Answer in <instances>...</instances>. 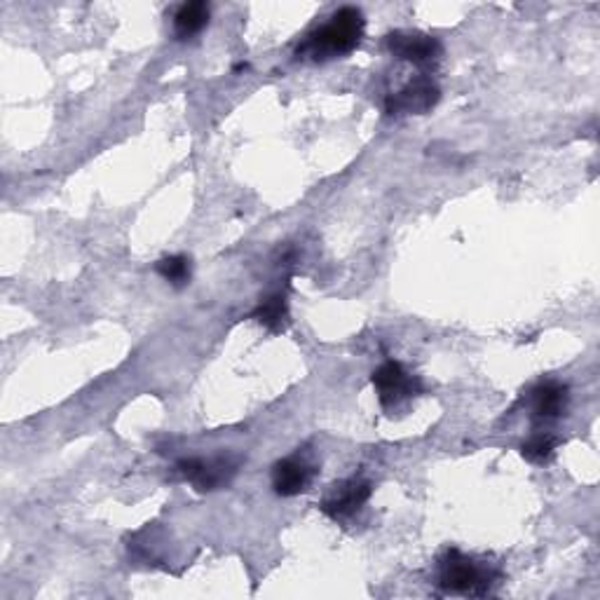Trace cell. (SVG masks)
<instances>
[{
    "instance_id": "obj_1",
    "label": "cell",
    "mask_w": 600,
    "mask_h": 600,
    "mask_svg": "<svg viewBox=\"0 0 600 600\" xmlns=\"http://www.w3.org/2000/svg\"><path fill=\"white\" fill-rule=\"evenodd\" d=\"M364 14L357 8H340L330 14L326 24L317 27L305 35L296 50L298 59L307 61H330L355 52L364 40Z\"/></svg>"
},
{
    "instance_id": "obj_2",
    "label": "cell",
    "mask_w": 600,
    "mask_h": 600,
    "mask_svg": "<svg viewBox=\"0 0 600 600\" xmlns=\"http://www.w3.org/2000/svg\"><path fill=\"white\" fill-rule=\"evenodd\" d=\"M498 579L488 563L474 561L471 556H465L458 549H448L439 558V587L446 593L460 596H486Z\"/></svg>"
},
{
    "instance_id": "obj_3",
    "label": "cell",
    "mask_w": 600,
    "mask_h": 600,
    "mask_svg": "<svg viewBox=\"0 0 600 600\" xmlns=\"http://www.w3.org/2000/svg\"><path fill=\"white\" fill-rule=\"evenodd\" d=\"M240 462L233 455H212V458H183L176 462V471L183 481H189L197 492H214L231 486Z\"/></svg>"
},
{
    "instance_id": "obj_4",
    "label": "cell",
    "mask_w": 600,
    "mask_h": 600,
    "mask_svg": "<svg viewBox=\"0 0 600 600\" xmlns=\"http://www.w3.org/2000/svg\"><path fill=\"white\" fill-rule=\"evenodd\" d=\"M370 383H374V389H376L380 406L385 410L397 408L404 401L423 395L420 378L408 374V370L399 362H391V359L374 370Z\"/></svg>"
},
{
    "instance_id": "obj_5",
    "label": "cell",
    "mask_w": 600,
    "mask_h": 600,
    "mask_svg": "<svg viewBox=\"0 0 600 600\" xmlns=\"http://www.w3.org/2000/svg\"><path fill=\"white\" fill-rule=\"evenodd\" d=\"M441 99V90L437 80L423 73L410 78L406 85L397 92H391L385 99V111L389 115H423L437 106Z\"/></svg>"
},
{
    "instance_id": "obj_6",
    "label": "cell",
    "mask_w": 600,
    "mask_h": 600,
    "mask_svg": "<svg viewBox=\"0 0 600 600\" xmlns=\"http://www.w3.org/2000/svg\"><path fill=\"white\" fill-rule=\"evenodd\" d=\"M387 50L401 61H410L416 67H431L437 64L444 54L441 43L434 35L420 31H395L385 40Z\"/></svg>"
},
{
    "instance_id": "obj_7",
    "label": "cell",
    "mask_w": 600,
    "mask_h": 600,
    "mask_svg": "<svg viewBox=\"0 0 600 600\" xmlns=\"http://www.w3.org/2000/svg\"><path fill=\"white\" fill-rule=\"evenodd\" d=\"M374 495V486L364 476H352L347 481H340L334 486L319 509L334 521H345L352 513H357Z\"/></svg>"
},
{
    "instance_id": "obj_8",
    "label": "cell",
    "mask_w": 600,
    "mask_h": 600,
    "mask_svg": "<svg viewBox=\"0 0 600 600\" xmlns=\"http://www.w3.org/2000/svg\"><path fill=\"white\" fill-rule=\"evenodd\" d=\"M315 476L317 467L313 462H307L301 455H292L273 467V490L279 498H296L313 486Z\"/></svg>"
},
{
    "instance_id": "obj_9",
    "label": "cell",
    "mask_w": 600,
    "mask_h": 600,
    "mask_svg": "<svg viewBox=\"0 0 600 600\" xmlns=\"http://www.w3.org/2000/svg\"><path fill=\"white\" fill-rule=\"evenodd\" d=\"M570 401V389L568 385L558 380H545L535 385L530 391V404H532V418L535 420H558L568 410Z\"/></svg>"
},
{
    "instance_id": "obj_10",
    "label": "cell",
    "mask_w": 600,
    "mask_h": 600,
    "mask_svg": "<svg viewBox=\"0 0 600 600\" xmlns=\"http://www.w3.org/2000/svg\"><path fill=\"white\" fill-rule=\"evenodd\" d=\"M212 8L202 0H193V3H183L174 14V35L179 40H191L200 35L206 24H210Z\"/></svg>"
},
{
    "instance_id": "obj_11",
    "label": "cell",
    "mask_w": 600,
    "mask_h": 600,
    "mask_svg": "<svg viewBox=\"0 0 600 600\" xmlns=\"http://www.w3.org/2000/svg\"><path fill=\"white\" fill-rule=\"evenodd\" d=\"M256 322H261L265 328L282 330L288 324V301L284 292H277L258 303V307L252 313Z\"/></svg>"
},
{
    "instance_id": "obj_12",
    "label": "cell",
    "mask_w": 600,
    "mask_h": 600,
    "mask_svg": "<svg viewBox=\"0 0 600 600\" xmlns=\"http://www.w3.org/2000/svg\"><path fill=\"white\" fill-rule=\"evenodd\" d=\"M558 444H561V439L553 437V434L537 431V434H532L530 439L523 441L521 455H523V460H528L532 465H547L553 458Z\"/></svg>"
},
{
    "instance_id": "obj_13",
    "label": "cell",
    "mask_w": 600,
    "mask_h": 600,
    "mask_svg": "<svg viewBox=\"0 0 600 600\" xmlns=\"http://www.w3.org/2000/svg\"><path fill=\"white\" fill-rule=\"evenodd\" d=\"M155 273L164 279L170 282L172 286L181 288L191 282V273H193V265H191V258L183 256V254H176V256H164L155 263Z\"/></svg>"
}]
</instances>
